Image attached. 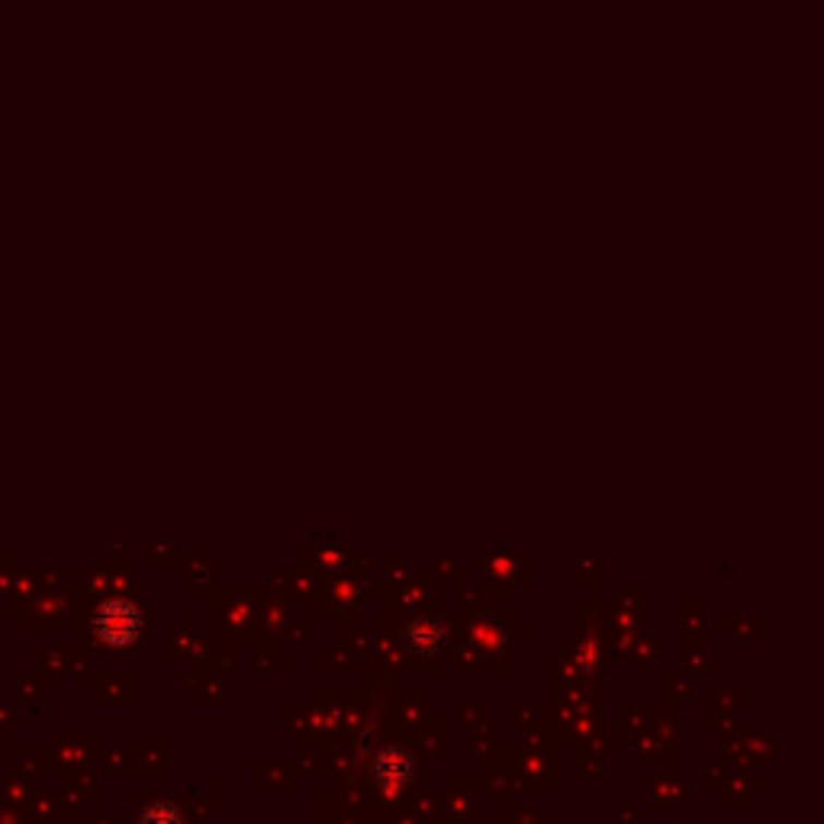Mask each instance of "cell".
I'll return each mask as SVG.
<instances>
[{
	"label": "cell",
	"instance_id": "obj_1",
	"mask_svg": "<svg viewBox=\"0 0 824 824\" xmlns=\"http://www.w3.org/2000/svg\"><path fill=\"white\" fill-rule=\"evenodd\" d=\"M142 628L136 603L130 599H107L97 613H94V631L100 641L107 644H130Z\"/></svg>",
	"mask_w": 824,
	"mask_h": 824
},
{
	"label": "cell",
	"instance_id": "obj_2",
	"mask_svg": "<svg viewBox=\"0 0 824 824\" xmlns=\"http://www.w3.org/2000/svg\"><path fill=\"white\" fill-rule=\"evenodd\" d=\"M412 776V756L400 748H387L374 760V779L384 789H403Z\"/></svg>",
	"mask_w": 824,
	"mask_h": 824
},
{
	"label": "cell",
	"instance_id": "obj_3",
	"mask_svg": "<svg viewBox=\"0 0 824 824\" xmlns=\"http://www.w3.org/2000/svg\"><path fill=\"white\" fill-rule=\"evenodd\" d=\"M138 824H184V819H181L178 809H171V805H155V809H148V812L142 815V822Z\"/></svg>",
	"mask_w": 824,
	"mask_h": 824
}]
</instances>
